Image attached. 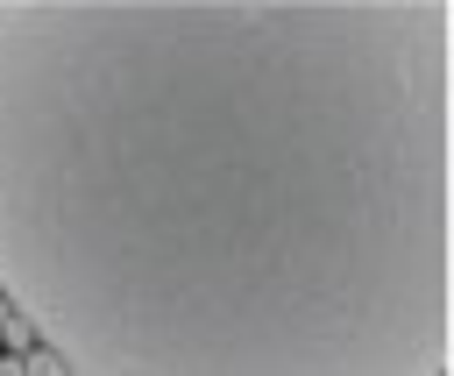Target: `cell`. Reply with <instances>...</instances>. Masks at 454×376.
Here are the masks:
<instances>
[{"instance_id": "cell-1", "label": "cell", "mask_w": 454, "mask_h": 376, "mask_svg": "<svg viewBox=\"0 0 454 376\" xmlns=\"http://www.w3.org/2000/svg\"><path fill=\"white\" fill-rule=\"evenodd\" d=\"M0 298L57 376H447V0H0Z\"/></svg>"}]
</instances>
